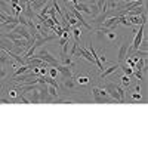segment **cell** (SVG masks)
I'll list each match as a JSON object with an SVG mask.
<instances>
[{"mask_svg":"<svg viewBox=\"0 0 148 148\" xmlns=\"http://www.w3.org/2000/svg\"><path fill=\"white\" fill-rule=\"evenodd\" d=\"M92 96H93V101L96 104H113V102H116L104 88H98V86L92 89Z\"/></svg>","mask_w":148,"mask_h":148,"instance_id":"obj_1","label":"cell"},{"mask_svg":"<svg viewBox=\"0 0 148 148\" xmlns=\"http://www.w3.org/2000/svg\"><path fill=\"white\" fill-rule=\"evenodd\" d=\"M145 24H147V22H142L141 25H139V30H136V33H135L133 43H132V46H129V49H127V55H129V53H133L135 51H138V49H139L141 42L144 40V36H145Z\"/></svg>","mask_w":148,"mask_h":148,"instance_id":"obj_2","label":"cell"},{"mask_svg":"<svg viewBox=\"0 0 148 148\" xmlns=\"http://www.w3.org/2000/svg\"><path fill=\"white\" fill-rule=\"evenodd\" d=\"M33 56H36V58H40L42 61H45L46 64H49L51 67H58L61 62H59V59L56 58V56H53L52 53H49L46 49H42V51H39L36 55H33Z\"/></svg>","mask_w":148,"mask_h":148,"instance_id":"obj_3","label":"cell"},{"mask_svg":"<svg viewBox=\"0 0 148 148\" xmlns=\"http://www.w3.org/2000/svg\"><path fill=\"white\" fill-rule=\"evenodd\" d=\"M104 89L108 92V95L113 98L116 102L125 104V101L121 99V96H120V93H119V90H117V84H116V83H113V82H107L105 86H104Z\"/></svg>","mask_w":148,"mask_h":148,"instance_id":"obj_4","label":"cell"},{"mask_svg":"<svg viewBox=\"0 0 148 148\" xmlns=\"http://www.w3.org/2000/svg\"><path fill=\"white\" fill-rule=\"evenodd\" d=\"M74 56H77V58H83V59L88 61V62L95 64V59H93V56L90 55V52L88 51V47H79V46H77L76 52H74Z\"/></svg>","mask_w":148,"mask_h":148,"instance_id":"obj_5","label":"cell"},{"mask_svg":"<svg viewBox=\"0 0 148 148\" xmlns=\"http://www.w3.org/2000/svg\"><path fill=\"white\" fill-rule=\"evenodd\" d=\"M127 49H129V42L125 40L121 43L120 49H119V56H117V61H119V64H123L125 62V59L127 56Z\"/></svg>","mask_w":148,"mask_h":148,"instance_id":"obj_6","label":"cell"},{"mask_svg":"<svg viewBox=\"0 0 148 148\" xmlns=\"http://www.w3.org/2000/svg\"><path fill=\"white\" fill-rule=\"evenodd\" d=\"M119 25V16H110L107 18L99 27H104V28H110V30H116V27Z\"/></svg>","mask_w":148,"mask_h":148,"instance_id":"obj_7","label":"cell"},{"mask_svg":"<svg viewBox=\"0 0 148 148\" xmlns=\"http://www.w3.org/2000/svg\"><path fill=\"white\" fill-rule=\"evenodd\" d=\"M5 93H6V95L9 96L10 102L14 104V99H15V98H18V95H19V86H14V88L5 89Z\"/></svg>","mask_w":148,"mask_h":148,"instance_id":"obj_8","label":"cell"},{"mask_svg":"<svg viewBox=\"0 0 148 148\" xmlns=\"http://www.w3.org/2000/svg\"><path fill=\"white\" fill-rule=\"evenodd\" d=\"M119 68H120V64L117 62V64H114V65H111V67H108V68L102 70V71H101V79H105V77L111 76V74H114Z\"/></svg>","mask_w":148,"mask_h":148,"instance_id":"obj_9","label":"cell"},{"mask_svg":"<svg viewBox=\"0 0 148 148\" xmlns=\"http://www.w3.org/2000/svg\"><path fill=\"white\" fill-rule=\"evenodd\" d=\"M56 70L59 71V74H62V77H64V79H67V77H73V71H71V68L67 67V65L59 64V65L56 67Z\"/></svg>","mask_w":148,"mask_h":148,"instance_id":"obj_10","label":"cell"},{"mask_svg":"<svg viewBox=\"0 0 148 148\" xmlns=\"http://www.w3.org/2000/svg\"><path fill=\"white\" fill-rule=\"evenodd\" d=\"M30 104H40V92H39L37 84H36V88L33 89V92L30 95Z\"/></svg>","mask_w":148,"mask_h":148,"instance_id":"obj_11","label":"cell"},{"mask_svg":"<svg viewBox=\"0 0 148 148\" xmlns=\"http://www.w3.org/2000/svg\"><path fill=\"white\" fill-rule=\"evenodd\" d=\"M62 88L67 89L68 92H73L74 89H76V82H74V79L73 77H67L64 80V83H62Z\"/></svg>","mask_w":148,"mask_h":148,"instance_id":"obj_12","label":"cell"},{"mask_svg":"<svg viewBox=\"0 0 148 148\" xmlns=\"http://www.w3.org/2000/svg\"><path fill=\"white\" fill-rule=\"evenodd\" d=\"M74 56L68 55V53H64V55H61V61L59 62H62V65H67V67H74V61H73Z\"/></svg>","mask_w":148,"mask_h":148,"instance_id":"obj_13","label":"cell"},{"mask_svg":"<svg viewBox=\"0 0 148 148\" xmlns=\"http://www.w3.org/2000/svg\"><path fill=\"white\" fill-rule=\"evenodd\" d=\"M74 9H77L79 12H83V14L90 15V6L86 5V3H83V2H77L76 5H74Z\"/></svg>","mask_w":148,"mask_h":148,"instance_id":"obj_14","label":"cell"},{"mask_svg":"<svg viewBox=\"0 0 148 148\" xmlns=\"http://www.w3.org/2000/svg\"><path fill=\"white\" fill-rule=\"evenodd\" d=\"M12 61H14V59H12L5 51L2 52V55H0V65H2V67H5V65H9V64H12Z\"/></svg>","mask_w":148,"mask_h":148,"instance_id":"obj_15","label":"cell"},{"mask_svg":"<svg viewBox=\"0 0 148 148\" xmlns=\"http://www.w3.org/2000/svg\"><path fill=\"white\" fill-rule=\"evenodd\" d=\"M127 18H129L130 25H135V27H138V25H141L142 22H145V21H142V18H141L139 15H130V16H127Z\"/></svg>","mask_w":148,"mask_h":148,"instance_id":"obj_16","label":"cell"},{"mask_svg":"<svg viewBox=\"0 0 148 148\" xmlns=\"http://www.w3.org/2000/svg\"><path fill=\"white\" fill-rule=\"evenodd\" d=\"M58 89H59V88H55V86H52V84H47V92H49V95H51V96L53 98V99H56V98H59Z\"/></svg>","mask_w":148,"mask_h":148,"instance_id":"obj_17","label":"cell"},{"mask_svg":"<svg viewBox=\"0 0 148 148\" xmlns=\"http://www.w3.org/2000/svg\"><path fill=\"white\" fill-rule=\"evenodd\" d=\"M71 33H73V36H74V42L79 43L80 37H82V28H80V27H74Z\"/></svg>","mask_w":148,"mask_h":148,"instance_id":"obj_18","label":"cell"},{"mask_svg":"<svg viewBox=\"0 0 148 148\" xmlns=\"http://www.w3.org/2000/svg\"><path fill=\"white\" fill-rule=\"evenodd\" d=\"M120 68H121L123 74H126V76H133V68L127 67L125 62H123V64H120Z\"/></svg>","mask_w":148,"mask_h":148,"instance_id":"obj_19","label":"cell"},{"mask_svg":"<svg viewBox=\"0 0 148 148\" xmlns=\"http://www.w3.org/2000/svg\"><path fill=\"white\" fill-rule=\"evenodd\" d=\"M121 80V88H129L130 86V76H126V74H123L120 77Z\"/></svg>","mask_w":148,"mask_h":148,"instance_id":"obj_20","label":"cell"},{"mask_svg":"<svg viewBox=\"0 0 148 148\" xmlns=\"http://www.w3.org/2000/svg\"><path fill=\"white\" fill-rule=\"evenodd\" d=\"M130 99H132V101H136V102L142 101V95H141V90H135V92H132V95H130Z\"/></svg>","mask_w":148,"mask_h":148,"instance_id":"obj_21","label":"cell"},{"mask_svg":"<svg viewBox=\"0 0 148 148\" xmlns=\"http://www.w3.org/2000/svg\"><path fill=\"white\" fill-rule=\"evenodd\" d=\"M76 80H77V83H79L80 86H86V84H89V82H90V79L86 77V76H79Z\"/></svg>","mask_w":148,"mask_h":148,"instance_id":"obj_22","label":"cell"},{"mask_svg":"<svg viewBox=\"0 0 148 148\" xmlns=\"http://www.w3.org/2000/svg\"><path fill=\"white\" fill-rule=\"evenodd\" d=\"M12 9H14V16H18V15H21L22 14V10H24V8H22V5H15L14 8H12Z\"/></svg>","mask_w":148,"mask_h":148,"instance_id":"obj_23","label":"cell"},{"mask_svg":"<svg viewBox=\"0 0 148 148\" xmlns=\"http://www.w3.org/2000/svg\"><path fill=\"white\" fill-rule=\"evenodd\" d=\"M105 36H107V39H108L110 42H114V40L117 39V34L114 33V30H110L108 33H105Z\"/></svg>","mask_w":148,"mask_h":148,"instance_id":"obj_24","label":"cell"},{"mask_svg":"<svg viewBox=\"0 0 148 148\" xmlns=\"http://www.w3.org/2000/svg\"><path fill=\"white\" fill-rule=\"evenodd\" d=\"M47 74H49L51 77L56 79V77H58V74H59V71L56 70V67H53V68H47Z\"/></svg>","mask_w":148,"mask_h":148,"instance_id":"obj_25","label":"cell"},{"mask_svg":"<svg viewBox=\"0 0 148 148\" xmlns=\"http://www.w3.org/2000/svg\"><path fill=\"white\" fill-rule=\"evenodd\" d=\"M5 77H6V70H5L2 65H0V80L5 79Z\"/></svg>","mask_w":148,"mask_h":148,"instance_id":"obj_26","label":"cell"},{"mask_svg":"<svg viewBox=\"0 0 148 148\" xmlns=\"http://www.w3.org/2000/svg\"><path fill=\"white\" fill-rule=\"evenodd\" d=\"M98 56H99V61H101V64H105V62H107V58L104 56V53H101V55H98Z\"/></svg>","mask_w":148,"mask_h":148,"instance_id":"obj_27","label":"cell"},{"mask_svg":"<svg viewBox=\"0 0 148 148\" xmlns=\"http://www.w3.org/2000/svg\"><path fill=\"white\" fill-rule=\"evenodd\" d=\"M9 2H10V5H12V8H14L15 5H18V3H19V0H9Z\"/></svg>","mask_w":148,"mask_h":148,"instance_id":"obj_28","label":"cell"}]
</instances>
